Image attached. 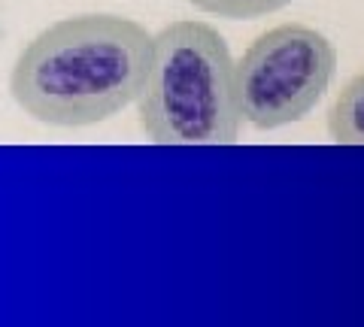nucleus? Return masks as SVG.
Listing matches in <instances>:
<instances>
[{"label": "nucleus", "mask_w": 364, "mask_h": 327, "mask_svg": "<svg viewBox=\"0 0 364 327\" xmlns=\"http://www.w3.org/2000/svg\"><path fill=\"white\" fill-rule=\"evenodd\" d=\"M337 61V46L310 25L286 21L258 33L237 61L243 125L279 131L304 121L331 88Z\"/></svg>", "instance_id": "7ed1b4c3"}, {"label": "nucleus", "mask_w": 364, "mask_h": 327, "mask_svg": "<svg viewBox=\"0 0 364 327\" xmlns=\"http://www.w3.org/2000/svg\"><path fill=\"white\" fill-rule=\"evenodd\" d=\"M0 43H4V25H0Z\"/></svg>", "instance_id": "423d86ee"}, {"label": "nucleus", "mask_w": 364, "mask_h": 327, "mask_svg": "<svg viewBox=\"0 0 364 327\" xmlns=\"http://www.w3.org/2000/svg\"><path fill=\"white\" fill-rule=\"evenodd\" d=\"M328 133L340 145H364V70L337 92L328 109Z\"/></svg>", "instance_id": "20e7f679"}, {"label": "nucleus", "mask_w": 364, "mask_h": 327, "mask_svg": "<svg viewBox=\"0 0 364 327\" xmlns=\"http://www.w3.org/2000/svg\"><path fill=\"white\" fill-rule=\"evenodd\" d=\"M186 4H191L207 16H219L228 21H252L279 13V9L291 6L294 0H186Z\"/></svg>", "instance_id": "39448f33"}, {"label": "nucleus", "mask_w": 364, "mask_h": 327, "mask_svg": "<svg viewBox=\"0 0 364 327\" xmlns=\"http://www.w3.org/2000/svg\"><path fill=\"white\" fill-rule=\"evenodd\" d=\"M136 116L143 133L158 145L237 143L243 128L237 61L219 28L200 18H176L155 33Z\"/></svg>", "instance_id": "f03ea898"}, {"label": "nucleus", "mask_w": 364, "mask_h": 327, "mask_svg": "<svg viewBox=\"0 0 364 327\" xmlns=\"http://www.w3.org/2000/svg\"><path fill=\"white\" fill-rule=\"evenodd\" d=\"M155 33L116 13H82L43 28L13 64L9 94L40 125L88 128L136 104Z\"/></svg>", "instance_id": "f257e3e1"}]
</instances>
